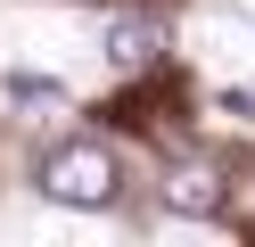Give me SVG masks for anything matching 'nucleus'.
<instances>
[{
	"label": "nucleus",
	"instance_id": "f257e3e1",
	"mask_svg": "<svg viewBox=\"0 0 255 247\" xmlns=\"http://www.w3.org/2000/svg\"><path fill=\"white\" fill-rule=\"evenodd\" d=\"M41 198H58V206H116V148L107 140H58L50 157L33 165Z\"/></svg>",
	"mask_w": 255,
	"mask_h": 247
},
{
	"label": "nucleus",
	"instance_id": "f03ea898",
	"mask_svg": "<svg viewBox=\"0 0 255 247\" xmlns=\"http://www.w3.org/2000/svg\"><path fill=\"white\" fill-rule=\"evenodd\" d=\"M165 206H173V214H222L214 165H173V173H165Z\"/></svg>",
	"mask_w": 255,
	"mask_h": 247
},
{
	"label": "nucleus",
	"instance_id": "7ed1b4c3",
	"mask_svg": "<svg viewBox=\"0 0 255 247\" xmlns=\"http://www.w3.org/2000/svg\"><path fill=\"white\" fill-rule=\"evenodd\" d=\"M107 49H116V66H148L156 58V25H116Z\"/></svg>",
	"mask_w": 255,
	"mask_h": 247
},
{
	"label": "nucleus",
	"instance_id": "20e7f679",
	"mask_svg": "<svg viewBox=\"0 0 255 247\" xmlns=\"http://www.w3.org/2000/svg\"><path fill=\"white\" fill-rule=\"evenodd\" d=\"M8 99H41V107H66V91H58L50 74H25V66L8 74Z\"/></svg>",
	"mask_w": 255,
	"mask_h": 247
}]
</instances>
